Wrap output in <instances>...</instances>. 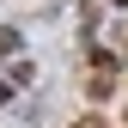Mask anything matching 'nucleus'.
I'll use <instances>...</instances> for the list:
<instances>
[{
	"mask_svg": "<svg viewBox=\"0 0 128 128\" xmlns=\"http://www.w3.org/2000/svg\"><path fill=\"white\" fill-rule=\"evenodd\" d=\"M79 128H98V122H79Z\"/></svg>",
	"mask_w": 128,
	"mask_h": 128,
	"instance_id": "f257e3e1",
	"label": "nucleus"
}]
</instances>
